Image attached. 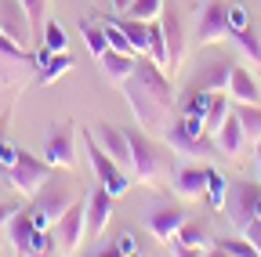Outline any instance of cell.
I'll use <instances>...</instances> for the list:
<instances>
[{"label":"cell","mask_w":261,"mask_h":257,"mask_svg":"<svg viewBox=\"0 0 261 257\" xmlns=\"http://www.w3.org/2000/svg\"><path fill=\"white\" fill-rule=\"evenodd\" d=\"M91 134H94V141L102 145L116 163L130 174V145H127V134L120 131V127H113V123H98V127H91Z\"/></svg>","instance_id":"obj_15"},{"label":"cell","mask_w":261,"mask_h":257,"mask_svg":"<svg viewBox=\"0 0 261 257\" xmlns=\"http://www.w3.org/2000/svg\"><path fill=\"white\" fill-rule=\"evenodd\" d=\"M163 141H167L171 152H178L181 159H189V163H211V159L218 156V141L214 134L203 131V123L196 120H174L167 131H163Z\"/></svg>","instance_id":"obj_4"},{"label":"cell","mask_w":261,"mask_h":257,"mask_svg":"<svg viewBox=\"0 0 261 257\" xmlns=\"http://www.w3.org/2000/svg\"><path fill=\"white\" fill-rule=\"evenodd\" d=\"M160 25H163V44H167V73H178L181 58H185V22H181V11L174 4H163Z\"/></svg>","instance_id":"obj_9"},{"label":"cell","mask_w":261,"mask_h":257,"mask_svg":"<svg viewBox=\"0 0 261 257\" xmlns=\"http://www.w3.org/2000/svg\"><path fill=\"white\" fill-rule=\"evenodd\" d=\"M116 4H127V0H116Z\"/></svg>","instance_id":"obj_40"},{"label":"cell","mask_w":261,"mask_h":257,"mask_svg":"<svg viewBox=\"0 0 261 257\" xmlns=\"http://www.w3.org/2000/svg\"><path fill=\"white\" fill-rule=\"evenodd\" d=\"M44 159L58 170L76 167V134H73V127H55L51 138H47V149H44Z\"/></svg>","instance_id":"obj_12"},{"label":"cell","mask_w":261,"mask_h":257,"mask_svg":"<svg viewBox=\"0 0 261 257\" xmlns=\"http://www.w3.org/2000/svg\"><path fill=\"white\" fill-rule=\"evenodd\" d=\"M232 40L240 44V51L247 54V62H250V66H261V40H257V33H254V25H247L243 33H236Z\"/></svg>","instance_id":"obj_32"},{"label":"cell","mask_w":261,"mask_h":257,"mask_svg":"<svg viewBox=\"0 0 261 257\" xmlns=\"http://www.w3.org/2000/svg\"><path fill=\"white\" fill-rule=\"evenodd\" d=\"M232 112V105H228V98H221V91L214 94V105H211V112H207V120H203V131L207 134H218V127L225 123V116Z\"/></svg>","instance_id":"obj_33"},{"label":"cell","mask_w":261,"mask_h":257,"mask_svg":"<svg viewBox=\"0 0 261 257\" xmlns=\"http://www.w3.org/2000/svg\"><path fill=\"white\" fill-rule=\"evenodd\" d=\"M214 94L218 91H196L192 98H185V120H196V123H203L207 120V112H211V105H214Z\"/></svg>","instance_id":"obj_25"},{"label":"cell","mask_w":261,"mask_h":257,"mask_svg":"<svg viewBox=\"0 0 261 257\" xmlns=\"http://www.w3.org/2000/svg\"><path fill=\"white\" fill-rule=\"evenodd\" d=\"M171 246H174V253H211L214 239H211V232L203 229V224L185 221L181 229H178V236L171 239Z\"/></svg>","instance_id":"obj_17"},{"label":"cell","mask_w":261,"mask_h":257,"mask_svg":"<svg viewBox=\"0 0 261 257\" xmlns=\"http://www.w3.org/2000/svg\"><path fill=\"white\" fill-rule=\"evenodd\" d=\"M102 29H106V37H109V47H113V51H127V54H135V47H130L127 33H123V29L116 25V15L102 18Z\"/></svg>","instance_id":"obj_34"},{"label":"cell","mask_w":261,"mask_h":257,"mask_svg":"<svg viewBox=\"0 0 261 257\" xmlns=\"http://www.w3.org/2000/svg\"><path fill=\"white\" fill-rule=\"evenodd\" d=\"M232 232L243 236L257 257H261V181H236L228 185V199H225V210Z\"/></svg>","instance_id":"obj_2"},{"label":"cell","mask_w":261,"mask_h":257,"mask_svg":"<svg viewBox=\"0 0 261 257\" xmlns=\"http://www.w3.org/2000/svg\"><path fill=\"white\" fill-rule=\"evenodd\" d=\"M69 69H73V58L65 54V51H58V54H47V62L40 66V83L47 87V83H55L58 76H65Z\"/></svg>","instance_id":"obj_26"},{"label":"cell","mask_w":261,"mask_h":257,"mask_svg":"<svg viewBox=\"0 0 261 257\" xmlns=\"http://www.w3.org/2000/svg\"><path fill=\"white\" fill-rule=\"evenodd\" d=\"M116 250H120L123 257H135V253H138V239L130 236V232H123V236L116 239Z\"/></svg>","instance_id":"obj_37"},{"label":"cell","mask_w":261,"mask_h":257,"mask_svg":"<svg viewBox=\"0 0 261 257\" xmlns=\"http://www.w3.org/2000/svg\"><path fill=\"white\" fill-rule=\"evenodd\" d=\"M254 149H257V181H261V141H257Z\"/></svg>","instance_id":"obj_39"},{"label":"cell","mask_w":261,"mask_h":257,"mask_svg":"<svg viewBox=\"0 0 261 257\" xmlns=\"http://www.w3.org/2000/svg\"><path fill=\"white\" fill-rule=\"evenodd\" d=\"M225 18H228V33H232V37L250 25V11L243 4H225Z\"/></svg>","instance_id":"obj_35"},{"label":"cell","mask_w":261,"mask_h":257,"mask_svg":"<svg viewBox=\"0 0 261 257\" xmlns=\"http://www.w3.org/2000/svg\"><path fill=\"white\" fill-rule=\"evenodd\" d=\"M80 33H84V44H87L91 58H102V54L109 51V37H106V29H102V25L84 22V25H80Z\"/></svg>","instance_id":"obj_27"},{"label":"cell","mask_w":261,"mask_h":257,"mask_svg":"<svg viewBox=\"0 0 261 257\" xmlns=\"http://www.w3.org/2000/svg\"><path fill=\"white\" fill-rule=\"evenodd\" d=\"M214 141H218V152H225L228 159H240V156H243V149H247V134H243V127H240L236 112H228V116H225V123L218 127Z\"/></svg>","instance_id":"obj_18"},{"label":"cell","mask_w":261,"mask_h":257,"mask_svg":"<svg viewBox=\"0 0 261 257\" xmlns=\"http://www.w3.org/2000/svg\"><path fill=\"white\" fill-rule=\"evenodd\" d=\"M98 62V69L106 73V80L109 83H123L130 73H135V62H138V54H127V51H106L102 58H94Z\"/></svg>","instance_id":"obj_21"},{"label":"cell","mask_w":261,"mask_h":257,"mask_svg":"<svg viewBox=\"0 0 261 257\" xmlns=\"http://www.w3.org/2000/svg\"><path fill=\"white\" fill-rule=\"evenodd\" d=\"M0 33L11 37L18 47H37L33 40V25H29V15L22 8V0H0Z\"/></svg>","instance_id":"obj_10"},{"label":"cell","mask_w":261,"mask_h":257,"mask_svg":"<svg viewBox=\"0 0 261 257\" xmlns=\"http://www.w3.org/2000/svg\"><path fill=\"white\" fill-rule=\"evenodd\" d=\"M84 149H87V163H91V174H94V181L102 185V188L109 192L113 199H120L123 192L130 188V174H127V170L116 163V159H113V156H109L102 145L94 141V134H91V131H84Z\"/></svg>","instance_id":"obj_6"},{"label":"cell","mask_w":261,"mask_h":257,"mask_svg":"<svg viewBox=\"0 0 261 257\" xmlns=\"http://www.w3.org/2000/svg\"><path fill=\"white\" fill-rule=\"evenodd\" d=\"M94 4H102V0H94Z\"/></svg>","instance_id":"obj_41"},{"label":"cell","mask_w":261,"mask_h":257,"mask_svg":"<svg viewBox=\"0 0 261 257\" xmlns=\"http://www.w3.org/2000/svg\"><path fill=\"white\" fill-rule=\"evenodd\" d=\"M228 69H232V66H225V62H211V66H203L200 87H203V91H221V87H228Z\"/></svg>","instance_id":"obj_31"},{"label":"cell","mask_w":261,"mask_h":257,"mask_svg":"<svg viewBox=\"0 0 261 257\" xmlns=\"http://www.w3.org/2000/svg\"><path fill=\"white\" fill-rule=\"evenodd\" d=\"M228 94L232 102H243V105H261V83L250 69L243 66H232L228 69Z\"/></svg>","instance_id":"obj_16"},{"label":"cell","mask_w":261,"mask_h":257,"mask_svg":"<svg viewBox=\"0 0 261 257\" xmlns=\"http://www.w3.org/2000/svg\"><path fill=\"white\" fill-rule=\"evenodd\" d=\"M211 253H225V257H257V250H254L243 236H232V239H214Z\"/></svg>","instance_id":"obj_28"},{"label":"cell","mask_w":261,"mask_h":257,"mask_svg":"<svg viewBox=\"0 0 261 257\" xmlns=\"http://www.w3.org/2000/svg\"><path fill=\"white\" fill-rule=\"evenodd\" d=\"M123 134H127V145H130V181L160 188L163 167H167V156H163L160 141H152L149 131H142V127H130Z\"/></svg>","instance_id":"obj_3"},{"label":"cell","mask_w":261,"mask_h":257,"mask_svg":"<svg viewBox=\"0 0 261 257\" xmlns=\"http://www.w3.org/2000/svg\"><path fill=\"white\" fill-rule=\"evenodd\" d=\"M76 196H73V185H69V178L65 174H47V181L37 188V196H33V203H29V214H33V224L37 229H51V224L62 217V210L69 207Z\"/></svg>","instance_id":"obj_5"},{"label":"cell","mask_w":261,"mask_h":257,"mask_svg":"<svg viewBox=\"0 0 261 257\" xmlns=\"http://www.w3.org/2000/svg\"><path fill=\"white\" fill-rule=\"evenodd\" d=\"M123 98L130 102V112H135L142 131H160L163 120L174 109V83L167 76V69H160L149 54H138L135 73H130L123 83Z\"/></svg>","instance_id":"obj_1"},{"label":"cell","mask_w":261,"mask_h":257,"mask_svg":"<svg viewBox=\"0 0 261 257\" xmlns=\"http://www.w3.org/2000/svg\"><path fill=\"white\" fill-rule=\"evenodd\" d=\"M232 112H236L243 134H247V145H257V141H261V105H243V102H236Z\"/></svg>","instance_id":"obj_23"},{"label":"cell","mask_w":261,"mask_h":257,"mask_svg":"<svg viewBox=\"0 0 261 257\" xmlns=\"http://www.w3.org/2000/svg\"><path fill=\"white\" fill-rule=\"evenodd\" d=\"M33 232H37V224H33L29 207H18V210L8 217V243L15 246V253H29V246H33Z\"/></svg>","instance_id":"obj_19"},{"label":"cell","mask_w":261,"mask_h":257,"mask_svg":"<svg viewBox=\"0 0 261 257\" xmlns=\"http://www.w3.org/2000/svg\"><path fill=\"white\" fill-rule=\"evenodd\" d=\"M116 25L127 33L135 54H145V47H149V22L145 18H130V15H116Z\"/></svg>","instance_id":"obj_22"},{"label":"cell","mask_w":261,"mask_h":257,"mask_svg":"<svg viewBox=\"0 0 261 257\" xmlns=\"http://www.w3.org/2000/svg\"><path fill=\"white\" fill-rule=\"evenodd\" d=\"M47 174H51V163H47V159L18 149V152H15V163L8 167V185H11L15 192H22L25 199H33V196H37V188L47 181Z\"/></svg>","instance_id":"obj_7"},{"label":"cell","mask_w":261,"mask_h":257,"mask_svg":"<svg viewBox=\"0 0 261 257\" xmlns=\"http://www.w3.org/2000/svg\"><path fill=\"white\" fill-rule=\"evenodd\" d=\"M228 18H225V4L221 0H207L203 11H200V22H196V44H221L228 40Z\"/></svg>","instance_id":"obj_11"},{"label":"cell","mask_w":261,"mask_h":257,"mask_svg":"<svg viewBox=\"0 0 261 257\" xmlns=\"http://www.w3.org/2000/svg\"><path fill=\"white\" fill-rule=\"evenodd\" d=\"M185 221H189V214H185L181 207H152L145 224H149V232H152L160 243H171Z\"/></svg>","instance_id":"obj_14"},{"label":"cell","mask_w":261,"mask_h":257,"mask_svg":"<svg viewBox=\"0 0 261 257\" xmlns=\"http://www.w3.org/2000/svg\"><path fill=\"white\" fill-rule=\"evenodd\" d=\"M15 210H18L15 203H4V199H0V224H8V217H11Z\"/></svg>","instance_id":"obj_38"},{"label":"cell","mask_w":261,"mask_h":257,"mask_svg":"<svg viewBox=\"0 0 261 257\" xmlns=\"http://www.w3.org/2000/svg\"><path fill=\"white\" fill-rule=\"evenodd\" d=\"M40 47H44L47 54H58V51H65V47H69V40H65V29H62L55 18H47V22H44V37H40Z\"/></svg>","instance_id":"obj_29"},{"label":"cell","mask_w":261,"mask_h":257,"mask_svg":"<svg viewBox=\"0 0 261 257\" xmlns=\"http://www.w3.org/2000/svg\"><path fill=\"white\" fill-rule=\"evenodd\" d=\"M84 214H87V236H102L109 217H113V196L102 185H94L84 196Z\"/></svg>","instance_id":"obj_13"},{"label":"cell","mask_w":261,"mask_h":257,"mask_svg":"<svg viewBox=\"0 0 261 257\" xmlns=\"http://www.w3.org/2000/svg\"><path fill=\"white\" fill-rule=\"evenodd\" d=\"M51 232H55V246H58V253H73V250H80V243H84V236H87L84 199H73L69 207H65L62 217L51 224Z\"/></svg>","instance_id":"obj_8"},{"label":"cell","mask_w":261,"mask_h":257,"mask_svg":"<svg viewBox=\"0 0 261 257\" xmlns=\"http://www.w3.org/2000/svg\"><path fill=\"white\" fill-rule=\"evenodd\" d=\"M160 11H163V0H130V8H127V15L130 18H160Z\"/></svg>","instance_id":"obj_36"},{"label":"cell","mask_w":261,"mask_h":257,"mask_svg":"<svg viewBox=\"0 0 261 257\" xmlns=\"http://www.w3.org/2000/svg\"><path fill=\"white\" fill-rule=\"evenodd\" d=\"M22 8L29 15V25H33V40H37V47H40L44 22H47V0H22Z\"/></svg>","instance_id":"obj_30"},{"label":"cell","mask_w":261,"mask_h":257,"mask_svg":"<svg viewBox=\"0 0 261 257\" xmlns=\"http://www.w3.org/2000/svg\"><path fill=\"white\" fill-rule=\"evenodd\" d=\"M207 207L214 210V214H221L225 210V199H228V178L225 174H218L214 167H207Z\"/></svg>","instance_id":"obj_24"},{"label":"cell","mask_w":261,"mask_h":257,"mask_svg":"<svg viewBox=\"0 0 261 257\" xmlns=\"http://www.w3.org/2000/svg\"><path fill=\"white\" fill-rule=\"evenodd\" d=\"M174 192L181 199H200L207 192V167H196V163L178 167L174 170Z\"/></svg>","instance_id":"obj_20"}]
</instances>
